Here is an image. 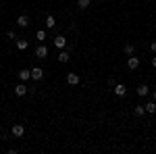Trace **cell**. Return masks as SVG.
I'll return each instance as SVG.
<instances>
[{"mask_svg": "<svg viewBox=\"0 0 156 154\" xmlns=\"http://www.w3.org/2000/svg\"><path fill=\"white\" fill-rule=\"evenodd\" d=\"M152 67H154V69H156V54H154V56H152Z\"/></svg>", "mask_w": 156, "mask_h": 154, "instance_id": "22", "label": "cell"}, {"mask_svg": "<svg viewBox=\"0 0 156 154\" xmlns=\"http://www.w3.org/2000/svg\"><path fill=\"white\" fill-rule=\"evenodd\" d=\"M27 92H29V88H27V85H25L23 81H21V83H17V85H15V94L19 96V98H21V96H25Z\"/></svg>", "mask_w": 156, "mask_h": 154, "instance_id": "5", "label": "cell"}, {"mask_svg": "<svg viewBox=\"0 0 156 154\" xmlns=\"http://www.w3.org/2000/svg\"><path fill=\"white\" fill-rule=\"evenodd\" d=\"M15 42H17V50H27V48H29V42L23 40V38H17Z\"/></svg>", "mask_w": 156, "mask_h": 154, "instance_id": "11", "label": "cell"}, {"mask_svg": "<svg viewBox=\"0 0 156 154\" xmlns=\"http://www.w3.org/2000/svg\"><path fill=\"white\" fill-rule=\"evenodd\" d=\"M48 38V34H46V29H40V31H36V40L37 42H44Z\"/></svg>", "mask_w": 156, "mask_h": 154, "instance_id": "17", "label": "cell"}, {"mask_svg": "<svg viewBox=\"0 0 156 154\" xmlns=\"http://www.w3.org/2000/svg\"><path fill=\"white\" fill-rule=\"evenodd\" d=\"M137 94L140 96H150V88H148V85H146V83H142V85H137Z\"/></svg>", "mask_w": 156, "mask_h": 154, "instance_id": "15", "label": "cell"}, {"mask_svg": "<svg viewBox=\"0 0 156 154\" xmlns=\"http://www.w3.org/2000/svg\"><path fill=\"white\" fill-rule=\"evenodd\" d=\"M6 38H9V40H17V36H15V31H6Z\"/></svg>", "mask_w": 156, "mask_h": 154, "instance_id": "20", "label": "cell"}, {"mask_svg": "<svg viewBox=\"0 0 156 154\" xmlns=\"http://www.w3.org/2000/svg\"><path fill=\"white\" fill-rule=\"evenodd\" d=\"M67 83H69V85H79V83H81V77H79L77 73H67Z\"/></svg>", "mask_w": 156, "mask_h": 154, "instance_id": "4", "label": "cell"}, {"mask_svg": "<svg viewBox=\"0 0 156 154\" xmlns=\"http://www.w3.org/2000/svg\"><path fill=\"white\" fill-rule=\"evenodd\" d=\"M17 25H19V27H27V25H29V17H27V15H19V17H17Z\"/></svg>", "mask_w": 156, "mask_h": 154, "instance_id": "13", "label": "cell"}, {"mask_svg": "<svg viewBox=\"0 0 156 154\" xmlns=\"http://www.w3.org/2000/svg\"><path fill=\"white\" fill-rule=\"evenodd\" d=\"M54 46L60 48V50L67 48V38H65V36H56V38H54Z\"/></svg>", "mask_w": 156, "mask_h": 154, "instance_id": "9", "label": "cell"}, {"mask_svg": "<svg viewBox=\"0 0 156 154\" xmlns=\"http://www.w3.org/2000/svg\"><path fill=\"white\" fill-rule=\"evenodd\" d=\"M44 23H46V27H48V29H54V27H56V19H54V15H48Z\"/></svg>", "mask_w": 156, "mask_h": 154, "instance_id": "14", "label": "cell"}, {"mask_svg": "<svg viewBox=\"0 0 156 154\" xmlns=\"http://www.w3.org/2000/svg\"><path fill=\"white\" fill-rule=\"evenodd\" d=\"M133 115H135V117H144V115H146L144 104H137V106H133Z\"/></svg>", "mask_w": 156, "mask_h": 154, "instance_id": "16", "label": "cell"}, {"mask_svg": "<svg viewBox=\"0 0 156 154\" xmlns=\"http://www.w3.org/2000/svg\"><path fill=\"white\" fill-rule=\"evenodd\" d=\"M150 52H152V54H156V40L150 44Z\"/></svg>", "mask_w": 156, "mask_h": 154, "instance_id": "21", "label": "cell"}, {"mask_svg": "<svg viewBox=\"0 0 156 154\" xmlns=\"http://www.w3.org/2000/svg\"><path fill=\"white\" fill-rule=\"evenodd\" d=\"M56 59H58V63H69V60H71V56H69V52L62 48V50L58 52V56H56Z\"/></svg>", "mask_w": 156, "mask_h": 154, "instance_id": "12", "label": "cell"}, {"mask_svg": "<svg viewBox=\"0 0 156 154\" xmlns=\"http://www.w3.org/2000/svg\"><path fill=\"white\" fill-rule=\"evenodd\" d=\"M144 108H146V113H148V115H154V113H156V100H150V102H146Z\"/></svg>", "mask_w": 156, "mask_h": 154, "instance_id": "10", "label": "cell"}, {"mask_svg": "<svg viewBox=\"0 0 156 154\" xmlns=\"http://www.w3.org/2000/svg\"><path fill=\"white\" fill-rule=\"evenodd\" d=\"M152 98H154V100H156V90H152Z\"/></svg>", "mask_w": 156, "mask_h": 154, "instance_id": "23", "label": "cell"}, {"mask_svg": "<svg viewBox=\"0 0 156 154\" xmlns=\"http://www.w3.org/2000/svg\"><path fill=\"white\" fill-rule=\"evenodd\" d=\"M17 75H19V79H21V81H29V79H31V71H29V69H21V71L17 73Z\"/></svg>", "mask_w": 156, "mask_h": 154, "instance_id": "8", "label": "cell"}, {"mask_svg": "<svg viewBox=\"0 0 156 154\" xmlns=\"http://www.w3.org/2000/svg\"><path fill=\"white\" fill-rule=\"evenodd\" d=\"M29 71H31V79H34V81H40V79L44 77V69H42V67H34V69H29Z\"/></svg>", "mask_w": 156, "mask_h": 154, "instance_id": "3", "label": "cell"}, {"mask_svg": "<svg viewBox=\"0 0 156 154\" xmlns=\"http://www.w3.org/2000/svg\"><path fill=\"white\" fill-rule=\"evenodd\" d=\"M11 133L15 135V138H23V135H25V125H23V123H15L12 129H11Z\"/></svg>", "mask_w": 156, "mask_h": 154, "instance_id": "1", "label": "cell"}, {"mask_svg": "<svg viewBox=\"0 0 156 154\" xmlns=\"http://www.w3.org/2000/svg\"><path fill=\"white\" fill-rule=\"evenodd\" d=\"M112 90H115V96H119V98H123V96L127 94V88H125L123 83H115V88H112Z\"/></svg>", "mask_w": 156, "mask_h": 154, "instance_id": "7", "label": "cell"}, {"mask_svg": "<svg viewBox=\"0 0 156 154\" xmlns=\"http://www.w3.org/2000/svg\"><path fill=\"white\" fill-rule=\"evenodd\" d=\"M123 52H125L127 56H131V54H135V46H133V44H125V48H123Z\"/></svg>", "mask_w": 156, "mask_h": 154, "instance_id": "18", "label": "cell"}, {"mask_svg": "<svg viewBox=\"0 0 156 154\" xmlns=\"http://www.w3.org/2000/svg\"><path fill=\"white\" fill-rule=\"evenodd\" d=\"M154 29H156V23H154Z\"/></svg>", "mask_w": 156, "mask_h": 154, "instance_id": "24", "label": "cell"}, {"mask_svg": "<svg viewBox=\"0 0 156 154\" xmlns=\"http://www.w3.org/2000/svg\"><path fill=\"white\" fill-rule=\"evenodd\" d=\"M34 54H36V59H40V60H44L46 56H48V48L44 46V44H40V46L34 50Z\"/></svg>", "mask_w": 156, "mask_h": 154, "instance_id": "2", "label": "cell"}, {"mask_svg": "<svg viewBox=\"0 0 156 154\" xmlns=\"http://www.w3.org/2000/svg\"><path fill=\"white\" fill-rule=\"evenodd\" d=\"M127 67H129V69H131V71H135V69H140V59H137V56H129V59H127Z\"/></svg>", "mask_w": 156, "mask_h": 154, "instance_id": "6", "label": "cell"}, {"mask_svg": "<svg viewBox=\"0 0 156 154\" xmlns=\"http://www.w3.org/2000/svg\"><path fill=\"white\" fill-rule=\"evenodd\" d=\"M90 2H92V0H77V6H79L81 11H85V9L90 6Z\"/></svg>", "mask_w": 156, "mask_h": 154, "instance_id": "19", "label": "cell"}, {"mask_svg": "<svg viewBox=\"0 0 156 154\" xmlns=\"http://www.w3.org/2000/svg\"><path fill=\"white\" fill-rule=\"evenodd\" d=\"M98 2H102V0H98Z\"/></svg>", "mask_w": 156, "mask_h": 154, "instance_id": "25", "label": "cell"}]
</instances>
